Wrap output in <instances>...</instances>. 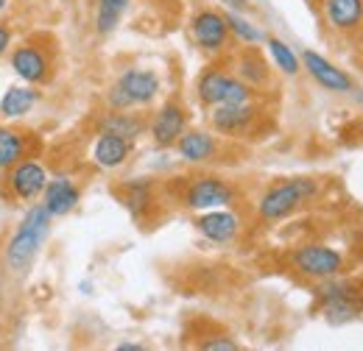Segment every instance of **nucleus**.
Masks as SVG:
<instances>
[{
  "instance_id": "nucleus-18",
  "label": "nucleus",
  "mask_w": 363,
  "mask_h": 351,
  "mask_svg": "<svg viewBox=\"0 0 363 351\" xmlns=\"http://www.w3.org/2000/svg\"><path fill=\"white\" fill-rule=\"evenodd\" d=\"M324 17L335 31H355L363 25V0H324Z\"/></svg>"
},
{
  "instance_id": "nucleus-4",
  "label": "nucleus",
  "mask_w": 363,
  "mask_h": 351,
  "mask_svg": "<svg viewBox=\"0 0 363 351\" xmlns=\"http://www.w3.org/2000/svg\"><path fill=\"white\" fill-rule=\"evenodd\" d=\"M196 95L204 106H240V103H252V87L238 79L229 76L224 70H204L196 81Z\"/></svg>"
},
{
  "instance_id": "nucleus-17",
  "label": "nucleus",
  "mask_w": 363,
  "mask_h": 351,
  "mask_svg": "<svg viewBox=\"0 0 363 351\" xmlns=\"http://www.w3.org/2000/svg\"><path fill=\"white\" fill-rule=\"evenodd\" d=\"M177 151L184 162L190 165H201V162H210L216 154H218V142L216 137L207 132H184L177 139Z\"/></svg>"
},
{
  "instance_id": "nucleus-8",
  "label": "nucleus",
  "mask_w": 363,
  "mask_h": 351,
  "mask_svg": "<svg viewBox=\"0 0 363 351\" xmlns=\"http://www.w3.org/2000/svg\"><path fill=\"white\" fill-rule=\"evenodd\" d=\"M232 201H235V190L229 187L224 178H218V176H201L184 192V207L196 209V212L224 209Z\"/></svg>"
},
{
  "instance_id": "nucleus-31",
  "label": "nucleus",
  "mask_w": 363,
  "mask_h": 351,
  "mask_svg": "<svg viewBox=\"0 0 363 351\" xmlns=\"http://www.w3.org/2000/svg\"><path fill=\"white\" fill-rule=\"evenodd\" d=\"M6 8H9V0H0V14H3Z\"/></svg>"
},
{
  "instance_id": "nucleus-5",
  "label": "nucleus",
  "mask_w": 363,
  "mask_h": 351,
  "mask_svg": "<svg viewBox=\"0 0 363 351\" xmlns=\"http://www.w3.org/2000/svg\"><path fill=\"white\" fill-rule=\"evenodd\" d=\"M316 299L321 304V315L330 323H347L352 318H358L363 312V301L355 296L350 282H338L335 276L321 279V284L316 287Z\"/></svg>"
},
{
  "instance_id": "nucleus-19",
  "label": "nucleus",
  "mask_w": 363,
  "mask_h": 351,
  "mask_svg": "<svg viewBox=\"0 0 363 351\" xmlns=\"http://www.w3.org/2000/svg\"><path fill=\"white\" fill-rule=\"evenodd\" d=\"M37 103H40V92L34 89V84H28V87H9L3 92V98H0V115L6 120H20Z\"/></svg>"
},
{
  "instance_id": "nucleus-32",
  "label": "nucleus",
  "mask_w": 363,
  "mask_h": 351,
  "mask_svg": "<svg viewBox=\"0 0 363 351\" xmlns=\"http://www.w3.org/2000/svg\"><path fill=\"white\" fill-rule=\"evenodd\" d=\"M62 3H70V0H62Z\"/></svg>"
},
{
  "instance_id": "nucleus-11",
  "label": "nucleus",
  "mask_w": 363,
  "mask_h": 351,
  "mask_svg": "<svg viewBox=\"0 0 363 351\" xmlns=\"http://www.w3.org/2000/svg\"><path fill=\"white\" fill-rule=\"evenodd\" d=\"M11 70L17 73V79H23L26 84H45L50 79V62L48 56L31 42L17 45L11 50Z\"/></svg>"
},
{
  "instance_id": "nucleus-24",
  "label": "nucleus",
  "mask_w": 363,
  "mask_h": 351,
  "mask_svg": "<svg viewBox=\"0 0 363 351\" xmlns=\"http://www.w3.org/2000/svg\"><path fill=\"white\" fill-rule=\"evenodd\" d=\"M224 17H227L229 34H232V37H238L243 45H266L269 37H266L255 23H249L240 11H232V8H229V11H224Z\"/></svg>"
},
{
  "instance_id": "nucleus-12",
  "label": "nucleus",
  "mask_w": 363,
  "mask_h": 351,
  "mask_svg": "<svg viewBox=\"0 0 363 351\" xmlns=\"http://www.w3.org/2000/svg\"><path fill=\"white\" fill-rule=\"evenodd\" d=\"M302 64H305V70H308V76L316 81L318 87H324L327 92H352V79L344 73V70H338L330 59H324L321 53L316 50H302Z\"/></svg>"
},
{
  "instance_id": "nucleus-9",
  "label": "nucleus",
  "mask_w": 363,
  "mask_h": 351,
  "mask_svg": "<svg viewBox=\"0 0 363 351\" xmlns=\"http://www.w3.org/2000/svg\"><path fill=\"white\" fill-rule=\"evenodd\" d=\"M48 171L37 162V159H20L17 165L9 168V187L14 192V198L34 204L37 198H43L48 187Z\"/></svg>"
},
{
  "instance_id": "nucleus-15",
  "label": "nucleus",
  "mask_w": 363,
  "mask_h": 351,
  "mask_svg": "<svg viewBox=\"0 0 363 351\" xmlns=\"http://www.w3.org/2000/svg\"><path fill=\"white\" fill-rule=\"evenodd\" d=\"M132 148H135L132 139H123V137H118V134L101 132V137H98L95 145H92V162H95L101 171H115V168H121V165L129 159Z\"/></svg>"
},
{
  "instance_id": "nucleus-16",
  "label": "nucleus",
  "mask_w": 363,
  "mask_h": 351,
  "mask_svg": "<svg viewBox=\"0 0 363 351\" xmlns=\"http://www.w3.org/2000/svg\"><path fill=\"white\" fill-rule=\"evenodd\" d=\"M257 117V109L252 103H240V106H213V115H210V123L218 134H227V137H238V134H246L249 126L255 123Z\"/></svg>"
},
{
  "instance_id": "nucleus-27",
  "label": "nucleus",
  "mask_w": 363,
  "mask_h": 351,
  "mask_svg": "<svg viewBox=\"0 0 363 351\" xmlns=\"http://www.w3.org/2000/svg\"><path fill=\"white\" fill-rule=\"evenodd\" d=\"M204 351H238V343L232 338H216V340H204L201 343Z\"/></svg>"
},
{
  "instance_id": "nucleus-28",
  "label": "nucleus",
  "mask_w": 363,
  "mask_h": 351,
  "mask_svg": "<svg viewBox=\"0 0 363 351\" xmlns=\"http://www.w3.org/2000/svg\"><path fill=\"white\" fill-rule=\"evenodd\" d=\"M11 28L6 25V23H0V56H6L9 53V47H11Z\"/></svg>"
},
{
  "instance_id": "nucleus-23",
  "label": "nucleus",
  "mask_w": 363,
  "mask_h": 351,
  "mask_svg": "<svg viewBox=\"0 0 363 351\" xmlns=\"http://www.w3.org/2000/svg\"><path fill=\"white\" fill-rule=\"evenodd\" d=\"M238 79H243L249 87H263L269 81V64L260 53L249 50L238 59Z\"/></svg>"
},
{
  "instance_id": "nucleus-1",
  "label": "nucleus",
  "mask_w": 363,
  "mask_h": 351,
  "mask_svg": "<svg viewBox=\"0 0 363 351\" xmlns=\"http://www.w3.org/2000/svg\"><path fill=\"white\" fill-rule=\"evenodd\" d=\"M50 223H53V215L43 204H31L28 207V212L17 223L14 234L9 237L6 248H3V265H6L9 273L26 276L34 267L43 246H45L48 234H50Z\"/></svg>"
},
{
  "instance_id": "nucleus-20",
  "label": "nucleus",
  "mask_w": 363,
  "mask_h": 351,
  "mask_svg": "<svg viewBox=\"0 0 363 351\" xmlns=\"http://www.w3.org/2000/svg\"><path fill=\"white\" fill-rule=\"evenodd\" d=\"M28 137L11 126H0V171H9L20 159H26Z\"/></svg>"
},
{
  "instance_id": "nucleus-10",
  "label": "nucleus",
  "mask_w": 363,
  "mask_h": 351,
  "mask_svg": "<svg viewBox=\"0 0 363 351\" xmlns=\"http://www.w3.org/2000/svg\"><path fill=\"white\" fill-rule=\"evenodd\" d=\"M148 132H151V139L160 148H174L177 139L187 132V112H184V106L177 103V100H168L165 106H160V112L154 115Z\"/></svg>"
},
{
  "instance_id": "nucleus-13",
  "label": "nucleus",
  "mask_w": 363,
  "mask_h": 351,
  "mask_svg": "<svg viewBox=\"0 0 363 351\" xmlns=\"http://www.w3.org/2000/svg\"><path fill=\"white\" fill-rule=\"evenodd\" d=\"M82 201V190L76 187V181L70 176H53L48 178V187L43 192V207L53 218H65L70 215Z\"/></svg>"
},
{
  "instance_id": "nucleus-30",
  "label": "nucleus",
  "mask_w": 363,
  "mask_h": 351,
  "mask_svg": "<svg viewBox=\"0 0 363 351\" xmlns=\"http://www.w3.org/2000/svg\"><path fill=\"white\" fill-rule=\"evenodd\" d=\"M118 349L121 351H140V349H145V346H140V343H121Z\"/></svg>"
},
{
  "instance_id": "nucleus-29",
  "label": "nucleus",
  "mask_w": 363,
  "mask_h": 351,
  "mask_svg": "<svg viewBox=\"0 0 363 351\" xmlns=\"http://www.w3.org/2000/svg\"><path fill=\"white\" fill-rule=\"evenodd\" d=\"M218 3H224L227 8H232V11H240V14H246L252 6H249V0H218Z\"/></svg>"
},
{
  "instance_id": "nucleus-7",
  "label": "nucleus",
  "mask_w": 363,
  "mask_h": 351,
  "mask_svg": "<svg viewBox=\"0 0 363 351\" xmlns=\"http://www.w3.org/2000/svg\"><path fill=\"white\" fill-rule=\"evenodd\" d=\"M294 267L302 273V276H311V279H330V276H338L341 267H344V257L335 251V248H327V246H318V243H311V246H302L294 251L291 257Z\"/></svg>"
},
{
  "instance_id": "nucleus-2",
  "label": "nucleus",
  "mask_w": 363,
  "mask_h": 351,
  "mask_svg": "<svg viewBox=\"0 0 363 351\" xmlns=\"http://www.w3.org/2000/svg\"><path fill=\"white\" fill-rule=\"evenodd\" d=\"M318 192V184L313 178H288L269 187L263 198L257 201V215L269 223L291 218L299 207H305Z\"/></svg>"
},
{
  "instance_id": "nucleus-14",
  "label": "nucleus",
  "mask_w": 363,
  "mask_h": 351,
  "mask_svg": "<svg viewBox=\"0 0 363 351\" xmlns=\"http://www.w3.org/2000/svg\"><path fill=\"white\" fill-rule=\"evenodd\" d=\"M196 229H199V234L207 237L210 243L224 246V243H232V240L238 237V231H240V218H238L235 212H229V209H207L201 218L196 220Z\"/></svg>"
},
{
  "instance_id": "nucleus-22",
  "label": "nucleus",
  "mask_w": 363,
  "mask_h": 351,
  "mask_svg": "<svg viewBox=\"0 0 363 351\" xmlns=\"http://www.w3.org/2000/svg\"><path fill=\"white\" fill-rule=\"evenodd\" d=\"M129 3H132V0H95V31H98L101 37L112 34V31L121 25V20H123Z\"/></svg>"
},
{
  "instance_id": "nucleus-26",
  "label": "nucleus",
  "mask_w": 363,
  "mask_h": 351,
  "mask_svg": "<svg viewBox=\"0 0 363 351\" xmlns=\"http://www.w3.org/2000/svg\"><path fill=\"white\" fill-rule=\"evenodd\" d=\"M123 201H126V209H129L135 218H140V212L151 204V181H148V178H135V181H129Z\"/></svg>"
},
{
  "instance_id": "nucleus-6",
  "label": "nucleus",
  "mask_w": 363,
  "mask_h": 351,
  "mask_svg": "<svg viewBox=\"0 0 363 351\" xmlns=\"http://www.w3.org/2000/svg\"><path fill=\"white\" fill-rule=\"evenodd\" d=\"M190 37L193 42L199 45V50L204 53H221L227 50L229 45V25H227V17L216 8H201L193 14L190 20Z\"/></svg>"
},
{
  "instance_id": "nucleus-25",
  "label": "nucleus",
  "mask_w": 363,
  "mask_h": 351,
  "mask_svg": "<svg viewBox=\"0 0 363 351\" xmlns=\"http://www.w3.org/2000/svg\"><path fill=\"white\" fill-rule=\"evenodd\" d=\"M266 47H269V53H272L277 70H282L285 76H296V73H299V56L291 50V45H285L282 40H277V37H269V40H266Z\"/></svg>"
},
{
  "instance_id": "nucleus-21",
  "label": "nucleus",
  "mask_w": 363,
  "mask_h": 351,
  "mask_svg": "<svg viewBox=\"0 0 363 351\" xmlns=\"http://www.w3.org/2000/svg\"><path fill=\"white\" fill-rule=\"evenodd\" d=\"M101 132L118 134V137L135 142L137 137H143V132H145V120L140 115H129V109H123V112L112 109V115H106L101 120Z\"/></svg>"
},
{
  "instance_id": "nucleus-3",
  "label": "nucleus",
  "mask_w": 363,
  "mask_h": 351,
  "mask_svg": "<svg viewBox=\"0 0 363 351\" xmlns=\"http://www.w3.org/2000/svg\"><path fill=\"white\" fill-rule=\"evenodd\" d=\"M157 95H160V76L151 70L132 67V70L121 73V79L109 87L106 103H109V109L123 112V109H135V106H148Z\"/></svg>"
}]
</instances>
